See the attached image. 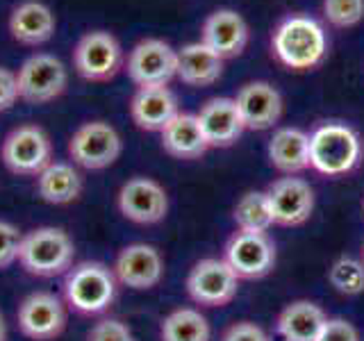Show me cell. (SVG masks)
I'll return each mask as SVG.
<instances>
[{
	"label": "cell",
	"instance_id": "cell-19",
	"mask_svg": "<svg viewBox=\"0 0 364 341\" xmlns=\"http://www.w3.org/2000/svg\"><path fill=\"white\" fill-rule=\"evenodd\" d=\"M178 114V98L168 87H136L130 100V117L146 132H162Z\"/></svg>",
	"mask_w": 364,
	"mask_h": 341
},
{
	"label": "cell",
	"instance_id": "cell-3",
	"mask_svg": "<svg viewBox=\"0 0 364 341\" xmlns=\"http://www.w3.org/2000/svg\"><path fill=\"white\" fill-rule=\"evenodd\" d=\"M119 280L102 261H82L66 271L64 301L73 312L94 316L107 312L117 301Z\"/></svg>",
	"mask_w": 364,
	"mask_h": 341
},
{
	"label": "cell",
	"instance_id": "cell-12",
	"mask_svg": "<svg viewBox=\"0 0 364 341\" xmlns=\"http://www.w3.org/2000/svg\"><path fill=\"white\" fill-rule=\"evenodd\" d=\"M18 330L32 341L57 339L66 328V303L50 291H34L21 301Z\"/></svg>",
	"mask_w": 364,
	"mask_h": 341
},
{
	"label": "cell",
	"instance_id": "cell-1",
	"mask_svg": "<svg viewBox=\"0 0 364 341\" xmlns=\"http://www.w3.org/2000/svg\"><path fill=\"white\" fill-rule=\"evenodd\" d=\"M271 48L289 71H312L328 55V34L316 18L291 14L273 30Z\"/></svg>",
	"mask_w": 364,
	"mask_h": 341
},
{
	"label": "cell",
	"instance_id": "cell-17",
	"mask_svg": "<svg viewBox=\"0 0 364 341\" xmlns=\"http://www.w3.org/2000/svg\"><path fill=\"white\" fill-rule=\"evenodd\" d=\"M200 41L212 48L221 60H232L244 53L248 43V26L235 9H216L205 18Z\"/></svg>",
	"mask_w": 364,
	"mask_h": 341
},
{
	"label": "cell",
	"instance_id": "cell-33",
	"mask_svg": "<svg viewBox=\"0 0 364 341\" xmlns=\"http://www.w3.org/2000/svg\"><path fill=\"white\" fill-rule=\"evenodd\" d=\"M18 100L21 98H18L16 73L7 66H0V112H9Z\"/></svg>",
	"mask_w": 364,
	"mask_h": 341
},
{
	"label": "cell",
	"instance_id": "cell-29",
	"mask_svg": "<svg viewBox=\"0 0 364 341\" xmlns=\"http://www.w3.org/2000/svg\"><path fill=\"white\" fill-rule=\"evenodd\" d=\"M323 16L335 28H353L364 18V0H323Z\"/></svg>",
	"mask_w": 364,
	"mask_h": 341
},
{
	"label": "cell",
	"instance_id": "cell-18",
	"mask_svg": "<svg viewBox=\"0 0 364 341\" xmlns=\"http://www.w3.org/2000/svg\"><path fill=\"white\" fill-rule=\"evenodd\" d=\"M7 30L16 43L37 48V45L48 43L55 37V11L46 3H41V0H23V3L11 9Z\"/></svg>",
	"mask_w": 364,
	"mask_h": 341
},
{
	"label": "cell",
	"instance_id": "cell-6",
	"mask_svg": "<svg viewBox=\"0 0 364 341\" xmlns=\"http://www.w3.org/2000/svg\"><path fill=\"white\" fill-rule=\"evenodd\" d=\"M125 64L119 39L107 30H91L77 39L73 48V68L87 82H107Z\"/></svg>",
	"mask_w": 364,
	"mask_h": 341
},
{
	"label": "cell",
	"instance_id": "cell-20",
	"mask_svg": "<svg viewBox=\"0 0 364 341\" xmlns=\"http://www.w3.org/2000/svg\"><path fill=\"white\" fill-rule=\"evenodd\" d=\"M196 117L210 148L232 146L246 130L235 98H212L200 107Z\"/></svg>",
	"mask_w": 364,
	"mask_h": 341
},
{
	"label": "cell",
	"instance_id": "cell-27",
	"mask_svg": "<svg viewBox=\"0 0 364 341\" xmlns=\"http://www.w3.org/2000/svg\"><path fill=\"white\" fill-rule=\"evenodd\" d=\"M232 219L237 227L242 232H257V234H267L273 223V214H271V205L267 198V191H248L242 198L237 200Z\"/></svg>",
	"mask_w": 364,
	"mask_h": 341
},
{
	"label": "cell",
	"instance_id": "cell-7",
	"mask_svg": "<svg viewBox=\"0 0 364 341\" xmlns=\"http://www.w3.org/2000/svg\"><path fill=\"white\" fill-rule=\"evenodd\" d=\"M18 98L30 105H46L60 98L68 85V71L60 57L34 53L16 71Z\"/></svg>",
	"mask_w": 364,
	"mask_h": 341
},
{
	"label": "cell",
	"instance_id": "cell-16",
	"mask_svg": "<svg viewBox=\"0 0 364 341\" xmlns=\"http://www.w3.org/2000/svg\"><path fill=\"white\" fill-rule=\"evenodd\" d=\"M235 102L246 130H271L273 125H278L284 109L280 91L262 80L246 82L237 91Z\"/></svg>",
	"mask_w": 364,
	"mask_h": 341
},
{
	"label": "cell",
	"instance_id": "cell-4",
	"mask_svg": "<svg viewBox=\"0 0 364 341\" xmlns=\"http://www.w3.org/2000/svg\"><path fill=\"white\" fill-rule=\"evenodd\" d=\"M75 246L62 227L43 225L23 234L18 261L30 276L55 278L73 266Z\"/></svg>",
	"mask_w": 364,
	"mask_h": 341
},
{
	"label": "cell",
	"instance_id": "cell-37",
	"mask_svg": "<svg viewBox=\"0 0 364 341\" xmlns=\"http://www.w3.org/2000/svg\"><path fill=\"white\" fill-rule=\"evenodd\" d=\"M362 207H364V202H362Z\"/></svg>",
	"mask_w": 364,
	"mask_h": 341
},
{
	"label": "cell",
	"instance_id": "cell-31",
	"mask_svg": "<svg viewBox=\"0 0 364 341\" xmlns=\"http://www.w3.org/2000/svg\"><path fill=\"white\" fill-rule=\"evenodd\" d=\"M87 341H136L128 323L119 318H100L87 332Z\"/></svg>",
	"mask_w": 364,
	"mask_h": 341
},
{
	"label": "cell",
	"instance_id": "cell-25",
	"mask_svg": "<svg viewBox=\"0 0 364 341\" xmlns=\"http://www.w3.org/2000/svg\"><path fill=\"white\" fill-rule=\"evenodd\" d=\"M223 73V60L203 41H193L178 50V77L187 87H210Z\"/></svg>",
	"mask_w": 364,
	"mask_h": 341
},
{
	"label": "cell",
	"instance_id": "cell-32",
	"mask_svg": "<svg viewBox=\"0 0 364 341\" xmlns=\"http://www.w3.org/2000/svg\"><path fill=\"white\" fill-rule=\"evenodd\" d=\"M316 341H360V332L346 318L335 316L326 321V328L321 330Z\"/></svg>",
	"mask_w": 364,
	"mask_h": 341
},
{
	"label": "cell",
	"instance_id": "cell-21",
	"mask_svg": "<svg viewBox=\"0 0 364 341\" xmlns=\"http://www.w3.org/2000/svg\"><path fill=\"white\" fill-rule=\"evenodd\" d=\"M328 316L321 305L312 301H294L282 307L276 330L282 341H316Z\"/></svg>",
	"mask_w": 364,
	"mask_h": 341
},
{
	"label": "cell",
	"instance_id": "cell-2",
	"mask_svg": "<svg viewBox=\"0 0 364 341\" xmlns=\"http://www.w3.org/2000/svg\"><path fill=\"white\" fill-rule=\"evenodd\" d=\"M362 139L346 123L328 121L310 132V168L328 178L346 175L362 162Z\"/></svg>",
	"mask_w": 364,
	"mask_h": 341
},
{
	"label": "cell",
	"instance_id": "cell-36",
	"mask_svg": "<svg viewBox=\"0 0 364 341\" xmlns=\"http://www.w3.org/2000/svg\"><path fill=\"white\" fill-rule=\"evenodd\" d=\"M362 261H364V244H362Z\"/></svg>",
	"mask_w": 364,
	"mask_h": 341
},
{
	"label": "cell",
	"instance_id": "cell-22",
	"mask_svg": "<svg viewBox=\"0 0 364 341\" xmlns=\"http://www.w3.org/2000/svg\"><path fill=\"white\" fill-rule=\"evenodd\" d=\"M159 134H162V148L176 159H198L210 151L196 114L180 112Z\"/></svg>",
	"mask_w": 364,
	"mask_h": 341
},
{
	"label": "cell",
	"instance_id": "cell-34",
	"mask_svg": "<svg viewBox=\"0 0 364 341\" xmlns=\"http://www.w3.org/2000/svg\"><path fill=\"white\" fill-rule=\"evenodd\" d=\"M221 341H271L269 335L253 321H239L223 332Z\"/></svg>",
	"mask_w": 364,
	"mask_h": 341
},
{
	"label": "cell",
	"instance_id": "cell-9",
	"mask_svg": "<svg viewBox=\"0 0 364 341\" xmlns=\"http://www.w3.org/2000/svg\"><path fill=\"white\" fill-rule=\"evenodd\" d=\"M125 71L136 87H168L178 77V50L164 39H141L130 50Z\"/></svg>",
	"mask_w": 364,
	"mask_h": 341
},
{
	"label": "cell",
	"instance_id": "cell-24",
	"mask_svg": "<svg viewBox=\"0 0 364 341\" xmlns=\"http://www.w3.org/2000/svg\"><path fill=\"white\" fill-rule=\"evenodd\" d=\"M85 180L71 162H50L37 175V193L48 205H71L82 196Z\"/></svg>",
	"mask_w": 364,
	"mask_h": 341
},
{
	"label": "cell",
	"instance_id": "cell-28",
	"mask_svg": "<svg viewBox=\"0 0 364 341\" xmlns=\"http://www.w3.org/2000/svg\"><path fill=\"white\" fill-rule=\"evenodd\" d=\"M328 282L341 296H360L364 291V261L358 257H337L328 269Z\"/></svg>",
	"mask_w": 364,
	"mask_h": 341
},
{
	"label": "cell",
	"instance_id": "cell-8",
	"mask_svg": "<svg viewBox=\"0 0 364 341\" xmlns=\"http://www.w3.org/2000/svg\"><path fill=\"white\" fill-rule=\"evenodd\" d=\"M123 141L119 130L107 121H87L68 139V157L75 166L102 170L121 157Z\"/></svg>",
	"mask_w": 364,
	"mask_h": 341
},
{
	"label": "cell",
	"instance_id": "cell-35",
	"mask_svg": "<svg viewBox=\"0 0 364 341\" xmlns=\"http://www.w3.org/2000/svg\"><path fill=\"white\" fill-rule=\"evenodd\" d=\"M0 341H7V323H5L3 312H0Z\"/></svg>",
	"mask_w": 364,
	"mask_h": 341
},
{
	"label": "cell",
	"instance_id": "cell-15",
	"mask_svg": "<svg viewBox=\"0 0 364 341\" xmlns=\"http://www.w3.org/2000/svg\"><path fill=\"white\" fill-rule=\"evenodd\" d=\"M273 223L296 227L310 221L314 212V189L303 178H280L267 189Z\"/></svg>",
	"mask_w": 364,
	"mask_h": 341
},
{
	"label": "cell",
	"instance_id": "cell-14",
	"mask_svg": "<svg viewBox=\"0 0 364 341\" xmlns=\"http://www.w3.org/2000/svg\"><path fill=\"white\" fill-rule=\"evenodd\" d=\"M112 271L123 287L148 291L164 278V257L151 244H130L117 255Z\"/></svg>",
	"mask_w": 364,
	"mask_h": 341
},
{
	"label": "cell",
	"instance_id": "cell-11",
	"mask_svg": "<svg viewBox=\"0 0 364 341\" xmlns=\"http://www.w3.org/2000/svg\"><path fill=\"white\" fill-rule=\"evenodd\" d=\"M117 207L125 219L136 225H155L164 221L168 212V196L157 180L134 175L121 185L117 193Z\"/></svg>",
	"mask_w": 364,
	"mask_h": 341
},
{
	"label": "cell",
	"instance_id": "cell-23",
	"mask_svg": "<svg viewBox=\"0 0 364 341\" xmlns=\"http://www.w3.org/2000/svg\"><path fill=\"white\" fill-rule=\"evenodd\" d=\"M269 159L284 175L310 168V134L301 128H278L269 141Z\"/></svg>",
	"mask_w": 364,
	"mask_h": 341
},
{
	"label": "cell",
	"instance_id": "cell-26",
	"mask_svg": "<svg viewBox=\"0 0 364 341\" xmlns=\"http://www.w3.org/2000/svg\"><path fill=\"white\" fill-rule=\"evenodd\" d=\"M212 330L205 314L196 307H178L164 316L159 328L162 341H210Z\"/></svg>",
	"mask_w": 364,
	"mask_h": 341
},
{
	"label": "cell",
	"instance_id": "cell-30",
	"mask_svg": "<svg viewBox=\"0 0 364 341\" xmlns=\"http://www.w3.org/2000/svg\"><path fill=\"white\" fill-rule=\"evenodd\" d=\"M23 242V232L14 223L0 219V271L9 269L18 261V250Z\"/></svg>",
	"mask_w": 364,
	"mask_h": 341
},
{
	"label": "cell",
	"instance_id": "cell-10",
	"mask_svg": "<svg viewBox=\"0 0 364 341\" xmlns=\"http://www.w3.org/2000/svg\"><path fill=\"white\" fill-rule=\"evenodd\" d=\"M239 289V278L225 259L205 257L191 266L187 276L189 298L200 307H225Z\"/></svg>",
	"mask_w": 364,
	"mask_h": 341
},
{
	"label": "cell",
	"instance_id": "cell-13",
	"mask_svg": "<svg viewBox=\"0 0 364 341\" xmlns=\"http://www.w3.org/2000/svg\"><path fill=\"white\" fill-rule=\"evenodd\" d=\"M223 259L239 280H259L276 266V246L269 234L239 230L225 244Z\"/></svg>",
	"mask_w": 364,
	"mask_h": 341
},
{
	"label": "cell",
	"instance_id": "cell-5",
	"mask_svg": "<svg viewBox=\"0 0 364 341\" xmlns=\"http://www.w3.org/2000/svg\"><path fill=\"white\" fill-rule=\"evenodd\" d=\"M0 159L14 175L37 178L53 162V141L37 123H23L3 139Z\"/></svg>",
	"mask_w": 364,
	"mask_h": 341
}]
</instances>
